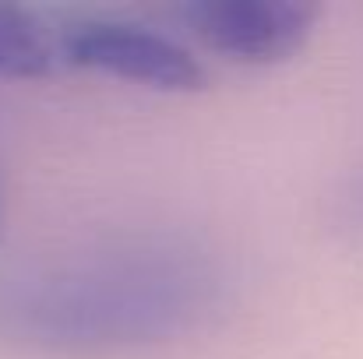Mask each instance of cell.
<instances>
[{
    "mask_svg": "<svg viewBox=\"0 0 363 359\" xmlns=\"http://www.w3.org/2000/svg\"><path fill=\"white\" fill-rule=\"evenodd\" d=\"M53 46L71 67L152 92L187 96L208 85L205 64L180 39L130 18H78L53 35Z\"/></svg>",
    "mask_w": 363,
    "mask_h": 359,
    "instance_id": "obj_2",
    "label": "cell"
},
{
    "mask_svg": "<svg viewBox=\"0 0 363 359\" xmlns=\"http://www.w3.org/2000/svg\"><path fill=\"white\" fill-rule=\"evenodd\" d=\"M346 222L363 229V176H360V183L346 194Z\"/></svg>",
    "mask_w": 363,
    "mask_h": 359,
    "instance_id": "obj_5",
    "label": "cell"
},
{
    "mask_svg": "<svg viewBox=\"0 0 363 359\" xmlns=\"http://www.w3.org/2000/svg\"><path fill=\"white\" fill-rule=\"evenodd\" d=\"M223 264L191 239H113L0 271V338L50 353L177 342L226 307Z\"/></svg>",
    "mask_w": 363,
    "mask_h": 359,
    "instance_id": "obj_1",
    "label": "cell"
},
{
    "mask_svg": "<svg viewBox=\"0 0 363 359\" xmlns=\"http://www.w3.org/2000/svg\"><path fill=\"white\" fill-rule=\"evenodd\" d=\"M57 67L53 35L21 7L0 4V78H46Z\"/></svg>",
    "mask_w": 363,
    "mask_h": 359,
    "instance_id": "obj_4",
    "label": "cell"
},
{
    "mask_svg": "<svg viewBox=\"0 0 363 359\" xmlns=\"http://www.w3.org/2000/svg\"><path fill=\"white\" fill-rule=\"evenodd\" d=\"M177 18L205 50L233 64L272 67L307 46L321 7L300 0H191L177 7Z\"/></svg>",
    "mask_w": 363,
    "mask_h": 359,
    "instance_id": "obj_3",
    "label": "cell"
}]
</instances>
